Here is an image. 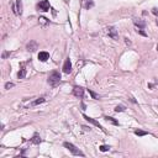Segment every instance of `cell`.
I'll return each mask as SVG.
<instances>
[{
	"label": "cell",
	"instance_id": "1",
	"mask_svg": "<svg viewBox=\"0 0 158 158\" xmlns=\"http://www.w3.org/2000/svg\"><path fill=\"white\" fill-rule=\"evenodd\" d=\"M59 83H61V74H59V72L53 70V72L48 75V84L54 88V87H57Z\"/></svg>",
	"mask_w": 158,
	"mask_h": 158
},
{
	"label": "cell",
	"instance_id": "2",
	"mask_svg": "<svg viewBox=\"0 0 158 158\" xmlns=\"http://www.w3.org/2000/svg\"><path fill=\"white\" fill-rule=\"evenodd\" d=\"M63 146H64V147H66V148H67V150H68V151L73 155V156H80V157H84V153H83L80 150H78V148H77L73 143H70V142H64V143H63Z\"/></svg>",
	"mask_w": 158,
	"mask_h": 158
},
{
	"label": "cell",
	"instance_id": "3",
	"mask_svg": "<svg viewBox=\"0 0 158 158\" xmlns=\"http://www.w3.org/2000/svg\"><path fill=\"white\" fill-rule=\"evenodd\" d=\"M105 32H106V35H108L109 37H111L113 40H117V38H119V35H117V30H116L115 27H113V26H109V27H106V28H105Z\"/></svg>",
	"mask_w": 158,
	"mask_h": 158
},
{
	"label": "cell",
	"instance_id": "4",
	"mask_svg": "<svg viewBox=\"0 0 158 158\" xmlns=\"http://www.w3.org/2000/svg\"><path fill=\"white\" fill-rule=\"evenodd\" d=\"M16 15H22V0H16V4L12 6Z\"/></svg>",
	"mask_w": 158,
	"mask_h": 158
},
{
	"label": "cell",
	"instance_id": "5",
	"mask_svg": "<svg viewBox=\"0 0 158 158\" xmlns=\"http://www.w3.org/2000/svg\"><path fill=\"white\" fill-rule=\"evenodd\" d=\"M73 94H74V96H77L79 99H83V96H84V89L82 87H74L73 88Z\"/></svg>",
	"mask_w": 158,
	"mask_h": 158
},
{
	"label": "cell",
	"instance_id": "6",
	"mask_svg": "<svg viewBox=\"0 0 158 158\" xmlns=\"http://www.w3.org/2000/svg\"><path fill=\"white\" fill-rule=\"evenodd\" d=\"M38 9L41 11H48L49 10V1L48 0H41L38 2Z\"/></svg>",
	"mask_w": 158,
	"mask_h": 158
},
{
	"label": "cell",
	"instance_id": "7",
	"mask_svg": "<svg viewBox=\"0 0 158 158\" xmlns=\"http://www.w3.org/2000/svg\"><path fill=\"white\" fill-rule=\"evenodd\" d=\"M37 48H38V45H37L36 41H30V42L27 43V46H26V49H27L28 52H35Z\"/></svg>",
	"mask_w": 158,
	"mask_h": 158
},
{
	"label": "cell",
	"instance_id": "8",
	"mask_svg": "<svg viewBox=\"0 0 158 158\" xmlns=\"http://www.w3.org/2000/svg\"><path fill=\"white\" fill-rule=\"evenodd\" d=\"M63 72H64L66 74H69V73L72 72V63H70L69 58H67L66 62H64V64H63Z\"/></svg>",
	"mask_w": 158,
	"mask_h": 158
},
{
	"label": "cell",
	"instance_id": "9",
	"mask_svg": "<svg viewBox=\"0 0 158 158\" xmlns=\"http://www.w3.org/2000/svg\"><path fill=\"white\" fill-rule=\"evenodd\" d=\"M83 117H84V119H85V120H87L88 122H90V124H93V125H95L96 127H99V129H101V130H103L104 132H106V131H105V130L103 129V126H101V125H100V124H99V122H98L96 120H94L93 117H89V116H87V115H83Z\"/></svg>",
	"mask_w": 158,
	"mask_h": 158
},
{
	"label": "cell",
	"instance_id": "10",
	"mask_svg": "<svg viewBox=\"0 0 158 158\" xmlns=\"http://www.w3.org/2000/svg\"><path fill=\"white\" fill-rule=\"evenodd\" d=\"M134 23L138 28H145V26H146V22L143 20H141V19H134Z\"/></svg>",
	"mask_w": 158,
	"mask_h": 158
},
{
	"label": "cell",
	"instance_id": "11",
	"mask_svg": "<svg viewBox=\"0 0 158 158\" xmlns=\"http://www.w3.org/2000/svg\"><path fill=\"white\" fill-rule=\"evenodd\" d=\"M37 57H38V59H40L41 62H46L47 59H49V54H48L47 52H40Z\"/></svg>",
	"mask_w": 158,
	"mask_h": 158
},
{
	"label": "cell",
	"instance_id": "12",
	"mask_svg": "<svg viewBox=\"0 0 158 158\" xmlns=\"http://www.w3.org/2000/svg\"><path fill=\"white\" fill-rule=\"evenodd\" d=\"M41 142H42L41 137H40L37 134H35V135H33V137L31 138V143H35V145H40Z\"/></svg>",
	"mask_w": 158,
	"mask_h": 158
},
{
	"label": "cell",
	"instance_id": "13",
	"mask_svg": "<svg viewBox=\"0 0 158 158\" xmlns=\"http://www.w3.org/2000/svg\"><path fill=\"white\" fill-rule=\"evenodd\" d=\"M17 77H19V79H23L26 77V69L25 68H21V70L17 73Z\"/></svg>",
	"mask_w": 158,
	"mask_h": 158
},
{
	"label": "cell",
	"instance_id": "14",
	"mask_svg": "<svg viewBox=\"0 0 158 158\" xmlns=\"http://www.w3.org/2000/svg\"><path fill=\"white\" fill-rule=\"evenodd\" d=\"M105 120L108 121V122H111L113 125H119V121H116L114 117H110V116H106L105 117Z\"/></svg>",
	"mask_w": 158,
	"mask_h": 158
},
{
	"label": "cell",
	"instance_id": "15",
	"mask_svg": "<svg viewBox=\"0 0 158 158\" xmlns=\"http://www.w3.org/2000/svg\"><path fill=\"white\" fill-rule=\"evenodd\" d=\"M148 132H146V131H142V130H136L135 131V135H137V136H146Z\"/></svg>",
	"mask_w": 158,
	"mask_h": 158
},
{
	"label": "cell",
	"instance_id": "16",
	"mask_svg": "<svg viewBox=\"0 0 158 158\" xmlns=\"http://www.w3.org/2000/svg\"><path fill=\"white\" fill-rule=\"evenodd\" d=\"M40 23L45 26V25H48V23H49V21H48L46 17H40Z\"/></svg>",
	"mask_w": 158,
	"mask_h": 158
},
{
	"label": "cell",
	"instance_id": "17",
	"mask_svg": "<svg viewBox=\"0 0 158 158\" xmlns=\"http://www.w3.org/2000/svg\"><path fill=\"white\" fill-rule=\"evenodd\" d=\"M122 111H125V106L120 105V106H116L115 108V113H122Z\"/></svg>",
	"mask_w": 158,
	"mask_h": 158
},
{
	"label": "cell",
	"instance_id": "18",
	"mask_svg": "<svg viewBox=\"0 0 158 158\" xmlns=\"http://www.w3.org/2000/svg\"><path fill=\"white\" fill-rule=\"evenodd\" d=\"M99 148H100V151H101V152H106V151H109V150H110V146L103 145V146H100Z\"/></svg>",
	"mask_w": 158,
	"mask_h": 158
},
{
	"label": "cell",
	"instance_id": "19",
	"mask_svg": "<svg viewBox=\"0 0 158 158\" xmlns=\"http://www.w3.org/2000/svg\"><path fill=\"white\" fill-rule=\"evenodd\" d=\"M93 6H94V2H93L91 0H88L87 4H85V7H87V9H90V7H93Z\"/></svg>",
	"mask_w": 158,
	"mask_h": 158
},
{
	"label": "cell",
	"instance_id": "20",
	"mask_svg": "<svg viewBox=\"0 0 158 158\" xmlns=\"http://www.w3.org/2000/svg\"><path fill=\"white\" fill-rule=\"evenodd\" d=\"M89 94L93 96V99H99V95H98V94H95V93H94L93 90H90V89H89Z\"/></svg>",
	"mask_w": 158,
	"mask_h": 158
},
{
	"label": "cell",
	"instance_id": "21",
	"mask_svg": "<svg viewBox=\"0 0 158 158\" xmlns=\"http://www.w3.org/2000/svg\"><path fill=\"white\" fill-rule=\"evenodd\" d=\"M45 101V98H40V99H37L35 103H33V105H38V104H42Z\"/></svg>",
	"mask_w": 158,
	"mask_h": 158
},
{
	"label": "cell",
	"instance_id": "22",
	"mask_svg": "<svg viewBox=\"0 0 158 158\" xmlns=\"http://www.w3.org/2000/svg\"><path fill=\"white\" fill-rule=\"evenodd\" d=\"M12 87H14L12 83H6V84H5V89H10V88H12Z\"/></svg>",
	"mask_w": 158,
	"mask_h": 158
},
{
	"label": "cell",
	"instance_id": "23",
	"mask_svg": "<svg viewBox=\"0 0 158 158\" xmlns=\"http://www.w3.org/2000/svg\"><path fill=\"white\" fill-rule=\"evenodd\" d=\"M152 12H153V14L158 17V9H157V7H153V9H152Z\"/></svg>",
	"mask_w": 158,
	"mask_h": 158
},
{
	"label": "cell",
	"instance_id": "24",
	"mask_svg": "<svg viewBox=\"0 0 158 158\" xmlns=\"http://www.w3.org/2000/svg\"><path fill=\"white\" fill-rule=\"evenodd\" d=\"M137 32H138V33H141L142 36H147V35H146V33H145V32L142 31V28H140V30H137Z\"/></svg>",
	"mask_w": 158,
	"mask_h": 158
},
{
	"label": "cell",
	"instance_id": "25",
	"mask_svg": "<svg viewBox=\"0 0 158 158\" xmlns=\"http://www.w3.org/2000/svg\"><path fill=\"white\" fill-rule=\"evenodd\" d=\"M9 54H10L9 52H4V53H2V58H6V57H7Z\"/></svg>",
	"mask_w": 158,
	"mask_h": 158
},
{
	"label": "cell",
	"instance_id": "26",
	"mask_svg": "<svg viewBox=\"0 0 158 158\" xmlns=\"http://www.w3.org/2000/svg\"><path fill=\"white\" fill-rule=\"evenodd\" d=\"M82 129H84L85 131H90V127H88V126H82Z\"/></svg>",
	"mask_w": 158,
	"mask_h": 158
},
{
	"label": "cell",
	"instance_id": "27",
	"mask_svg": "<svg viewBox=\"0 0 158 158\" xmlns=\"http://www.w3.org/2000/svg\"><path fill=\"white\" fill-rule=\"evenodd\" d=\"M125 42H126L127 45H131V41H129V38H125Z\"/></svg>",
	"mask_w": 158,
	"mask_h": 158
},
{
	"label": "cell",
	"instance_id": "28",
	"mask_svg": "<svg viewBox=\"0 0 158 158\" xmlns=\"http://www.w3.org/2000/svg\"><path fill=\"white\" fill-rule=\"evenodd\" d=\"M130 100H131V101H132V103H135V104H136V100H135V99H134V98H130Z\"/></svg>",
	"mask_w": 158,
	"mask_h": 158
},
{
	"label": "cell",
	"instance_id": "29",
	"mask_svg": "<svg viewBox=\"0 0 158 158\" xmlns=\"http://www.w3.org/2000/svg\"><path fill=\"white\" fill-rule=\"evenodd\" d=\"M156 23H157V25H158V19H157V21H156Z\"/></svg>",
	"mask_w": 158,
	"mask_h": 158
}]
</instances>
